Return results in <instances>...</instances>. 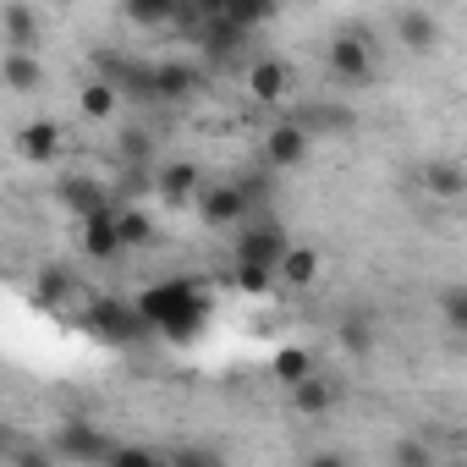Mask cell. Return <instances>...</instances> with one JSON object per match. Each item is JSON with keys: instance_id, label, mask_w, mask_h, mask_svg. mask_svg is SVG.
I'll return each instance as SVG.
<instances>
[{"instance_id": "obj_1", "label": "cell", "mask_w": 467, "mask_h": 467, "mask_svg": "<svg viewBox=\"0 0 467 467\" xmlns=\"http://www.w3.org/2000/svg\"><path fill=\"white\" fill-rule=\"evenodd\" d=\"M138 319L149 325V336H165V341H192L203 325H209V292L187 275H171V281H154L132 297Z\"/></svg>"}, {"instance_id": "obj_2", "label": "cell", "mask_w": 467, "mask_h": 467, "mask_svg": "<svg viewBox=\"0 0 467 467\" xmlns=\"http://www.w3.org/2000/svg\"><path fill=\"white\" fill-rule=\"evenodd\" d=\"M292 254V243H286V225L275 220V214H254L243 231H237V248H231V259L237 265H248V270H270V275H281V259Z\"/></svg>"}, {"instance_id": "obj_3", "label": "cell", "mask_w": 467, "mask_h": 467, "mask_svg": "<svg viewBox=\"0 0 467 467\" xmlns=\"http://www.w3.org/2000/svg\"><path fill=\"white\" fill-rule=\"evenodd\" d=\"M325 72H330L341 88H363V83L374 78V45H368V34H363V28L330 34V45H325Z\"/></svg>"}, {"instance_id": "obj_4", "label": "cell", "mask_w": 467, "mask_h": 467, "mask_svg": "<svg viewBox=\"0 0 467 467\" xmlns=\"http://www.w3.org/2000/svg\"><path fill=\"white\" fill-rule=\"evenodd\" d=\"M83 330L105 347H132L149 325L138 319V308L127 297H88V314H83Z\"/></svg>"}, {"instance_id": "obj_5", "label": "cell", "mask_w": 467, "mask_h": 467, "mask_svg": "<svg viewBox=\"0 0 467 467\" xmlns=\"http://www.w3.org/2000/svg\"><path fill=\"white\" fill-rule=\"evenodd\" d=\"M198 220L209 225V231H231V225H248L254 220V198H248V187L237 182V176H225V182H209L203 187V198H198Z\"/></svg>"}, {"instance_id": "obj_6", "label": "cell", "mask_w": 467, "mask_h": 467, "mask_svg": "<svg viewBox=\"0 0 467 467\" xmlns=\"http://www.w3.org/2000/svg\"><path fill=\"white\" fill-rule=\"evenodd\" d=\"M50 451H56L61 462H83V467H105V462L116 456L110 434H105L99 423H88V418H72V423H61V429L50 434Z\"/></svg>"}, {"instance_id": "obj_7", "label": "cell", "mask_w": 467, "mask_h": 467, "mask_svg": "<svg viewBox=\"0 0 467 467\" xmlns=\"http://www.w3.org/2000/svg\"><path fill=\"white\" fill-rule=\"evenodd\" d=\"M308 154H314V132L303 121H275L265 132V165L270 171H297V165H308Z\"/></svg>"}, {"instance_id": "obj_8", "label": "cell", "mask_w": 467, "mask_h": 467, "mask_svg": "<svg viewBox=\"0 0 467 467\" xmlns=\"http://www.w3.org/2000/svg\"><path fill=\"white\" fill-rule=\"evenodd\" d=\"M56 198H61V209H72L78 225H88V220H99V214H116L110 192H105L94 176H61V182H56Z\"/></svg>"}, {"instance_id": "obj_9", "label": "cell", "mask_w": 467, "mask_h": 467, "mask_svg": "<svg viewBox=\"0 0 467 467\" xmlns=\"http://www.w3.org/2000/svg\"><path fill=\"white\" fill-rule=\"evenodd\" d=\"M61 149H67V127H61V121L39 116V121H23V127H17V154H23L28 165H56Z\"/></svg>"}, {"instance_id": "obj_10", "label": "cell", "mask_w": 467, "mask_h": 467, "mask_svg": "<svg viewBox=\"0 0 467 467\" xmlns=\"http://www.w3.org/2000/svg\"><path fill=\"white\" fill-rule=\"evenodd\" d=\"M203 171L192 165V160H171V165H160V176H154V192H160V203H171V209H187V203H198L203 198Z\"/></svg>"}, {"instance_id": "obj_11", "label": "cell", "mask_w": 467, "mask_h": 467, "mask_svg": "<svg viewBox=\"0 0 467 467\" xmlns=\"http://www.w3.org/2000/svg\"><path fill=\"white\" fill-rule=\"evenodd\" d=\"M292 94V67L281 56H254L248 61V99L259 105H281Z\"/></svg>"}, {"instance_id": "obj_12", "label": "cell", "mask_w": 467, "mask_h": 467, "mask_svg": "<svg viewBox=\"0 0 467 467\" xmlns=\"http://www.w3.org/2000/svg\"><path fill=\"white\" fill-rule=\"evenodd\" d=\"M0 34H6V50H17V56H39V45H45V28H39L34 6H23V0L0 6Z\"/></svg>"}, {"instance_id": "obj_13", "label": "cell", "mask_w": 467, "mask_h": 467, "mask_svg": "<svg viewBox=\"0 0 467 467\" xmlns=\"http://www.w3.org/2000/svg\"><path fill=\"white\" fill-rule=\"evenodd\" d=\"M440 39H445V28H440L434 12H418V6H401L396 12V45H407L412 56H429Z\"/></svg>"}, {"instance_id": "obj_14", "label": "cell", "mask_w": 467, "mask_h": 467, "mask_svg": "<svg viewBox=\"0 0 467 467\" xmlns=\"http://www.w3.org/2000/svg\"><path fill=\"white\" fill-rule=\"evenodd\" d=\"M319 374V358L303 347V341H286V347H275V358H270V379L281 385V390H297V385H308Z\"/></svg>"}, {"instance_id": "obj_15", "label": "cell", "mask_w": 467, "mask_h": 467, "mask_svg": "<svg viewBox=\"0 0 467 467\" xmlns=\"http://www.w3.org/2000/svg\"><path fill=\"white\" fill-rule=\"evenodd\" d=\"M154 88H160V105H182L203 88V72L192 61H154Z\"/></svg>"}, {"instance_id": "obj_16", "label": "cell", "mask_w": 467, "mask_h": 467, "mask_svg": "<svg viewBox=\"0 0 467 467\" xmlns=\"http://www.w3.org/2000/svg\"><path fill=\"white\" fill-rule=\"evenodd\" d=\"M198 45H203L209 61H231V56H243L248 34H243V28H231V23L220 17V6H209V12H203V28H198Z\"/></svg>"}, {"instance_id": "obj_17", "label": "cell", "mask_w": 467, "mask_h": 467, "mask_svg": "<svg viewBox=\"0 0 467 467\" xmlns=\"http://www.w3.org/2000/svg\"><path fill=\"white\" fill-rule=\"evenodd\" d=\"M78 248L94 259V265H105V259H121L127 248H121V231H116V214H99V220H88V225H78Z\"/></svg>"}, {"instance_id": "obj_18", "label": "cell", "mask_w": 467, "mask_h": 467, "mask_svg": "<svg viewBox=\"0 0 467 467\" xmlns=\"http://www.w3.org/2000/svg\"><path fill=\"white\" fill-rule=\"evenodd\" d=\"M336 341H341V352L347 358H374V347H379V330H374V314L368 308H352L341 325H336Z\"/></svg>"}, {"instance_id": "obj_19", "label": "cell", "mask_w": 467, "mask_h": 467, "mask_svg": "<svg viewBox=\"0 0 467 467\" xmlns=\"http://www.w3.org/2000/svg\"><path fill=\"white\" fill-rule=\"evenodd\" d=\"M418 187L429 192V198H462L467 192V165H456V160H429L423 171H418Z\"/></svg>"}, {"instance_id": "obj_20", "label": "cell", "mask_w": 467, "mask_h": 467, "mask_svg": "<svg viewBox=\"0 0 467 467\" xmlns=\"http://www.w3.org/2000/svg\"><path fill=\"white\" fill-rule=\"evenodd\" d=\"M0 78H6V88H12V94H39V88L50 83L45 61H39V56H17V50L0 56Z\"/></svg>"}, {"instance_id": "obj_21", "label": "cell", "mask_w": 467, "mask_h": 467, "mask_svg": "<svg viewBox=\"0 0 467 467\" xmlns=\"http://www.w3.org/2000/svg\"><path fill=\"white\" fill-rule=\"evenodd\" d=\"M336 401H341V385H336L330 374H314L308 385L292 390V412H303V418H325Z\"/></svg>"}, {"instance_id": "obj_22", "label": "cell", "mask_w": 467, "mask_h": 467, "mask_svg": "<svg viewBox=\"0 0 467 467\" xmlns=\"http://www.w3.org/2000/svg\"><path fill=\"white\" fill-rule=\"evenodd\" d=\"M116 105H121V88H116L110 78H88V83H83V94H78V110H83L88 121H110V116H116Z\"/></svg>"}, {"instance_id": "obj_23", "label": "cell", "mask_w": 467, "mask_h": 467, "mask_svg": "<svg viewBox=\"0 0 467 467\" xmlns=\"http://www.w3.org/2000/svg\"><path fill=\"white\" fill-rule=\"evenodd\" d=\"M121 17L132 28H176L182 23V6H171V0H127Z\"/></svg>"}, {"instance_id": "obj_24", "label": "cell", "mask_w": 467, "mask_h": 467, "mask_svg": "<svg viewBox=\"0 0 467 467\" xmlns=\"http://www.w3.org/2000/svg\"><path fill=\"white\" fill-rule=\"evenodd\" d=\"M319 265H325L319 248H297V243H292V254L281 259V286H292V292L314 286V281H319Z\"/></svg>"}, {"instance_id": "obj_25", "label": "cell", "mask_w": 467, "mask_h": 467, "mask_svg": "<svg viewBox=\"0 0 467 467\" xmlns=\"http://www.w3.org/2000/svg\"><path fill=\"white\" fill-rule=\"evenodd\" d=\"M116 231H121V248H127V254H132V248H149V243L160 237V225H154L149 209H116Z\"/></svg>"}, {"instance_id": "obj_26", "label": "cell", "mask_w": 467, "mask_h": 467, "mask_svg": "<svg viewBox=\"0 0 467 467\" xmlns=\"http://www.w3.org/2000/svg\"><path fill=\"white\" fill-rule=\"evenodd\" d=\"M434 308H440V325H445L451 336H467V281L445 286V292L434 297Z\"/></svg>"}, {"instance_id": "obj_27", "label": "cell", "mask_w": 467, "mask_h": 467, "mask_svg": "<svg viewBox=\"0 0 467 467\" xmlns=\"http://www.w3.org/2000/svg\"><path fill=\"white\" fill-rule=\"evenodd\" d=\"M220 17H225L231 28H243V34L254 39V28L275 23V6H270V0H265V6H237V0H225V6H220Z\"/></svg>"}, {"instance_id": "obj_28", "label": "cell", "mask_w": 467, "mask_h": 467, "mask_svg": "<svg viewBox=\"0 0 467 467\" xmlns=\"http://www.w3.org/2000/svg\"><path fill=\"white\" fill-rule=\"evenodd\" d=\"M34 297H39V308H67V297H72V275H67V270H45L39 286H34Z\"/></svg>"}, {"instance_id": "obj_29", "label": "cell", "mask_w": 467, "mask_h": 467, "mask_svg": "<svg viewBox=\"0 0 467 467\" xmlns=\"http://www.w3.org/2000/svg\"><path fill=\"white\" fill-rule=\"evenodd\" d=\"M390 467H434V451L418 440V434H401L390 445Z\"/></svg>"}, {"instance_id": "obj_30", "label": "cell", "mask_w": 467, "mask_h": 467, "mask_svg": "<svg viewBox=\"0 0 467 467\" xmlns=\"http://www.w3.org/2000/svg\"><path fill=\"white\" fill-rule=\"evenodd\" d=\"M275 281H281V275H270V270H248V265L231 270V286H237L243 297H270V292H275Z\"/></svg>"}, {"instance_id": "obj_31", "label": "cell", "mask_w": 467, "mask_h": 467, "mask_svg": "<svg viewBox=\"0 0 467 467\" xmlns=\"http://www.w3.org/2000/svg\"><path fill=\"white\" fill-rule=\"evenodd\" d=\"M105 467H171V456H160L154 445H116V456Z\"/></svg>"}, {"instance_id": "obj_32", "label": "cell", "mask_w": 467, "mask_h": 467, "mask_svg": "<svg viewBox=\"0 0 467 467\" xmlns=\"http://www.w3.org/2000/svg\"><path fill=\"white\" fill-rule=\"evenodd\" d=\"M171 467H225V456L209 451V445H198V440H187V445L171 451Z\"/></svg>"}, {"instance_id": "obj_33", "label": "cell", "mask_w": 467, "mask_h": 467, "mask_svg": "<svg viewBox=\"0 0 467 467\" xmlns=\"http://www.w3.org/2000/svg\"><path fill=\"white\" fill-rule=\"evenodd\" d=\"M116 149H121V160H132V165H143V160H149V138H143L138 127H132V132H121V138H116Z\"/></svg>"}, {"instance_id": "obj_34", "label": "cell", "mask_w": 467, "mask_h": 467, "mask_svg": "<svg viewBox=\"0 0 467 467\" xmlns=\"http://www.w3.org/2000/svg\"><path fill=\"white\" fill-rule=\"evenodd\" d=\"M303 467H352V462H347L341 451H314V456H308Z\"/></svg>"}]
</instances>
